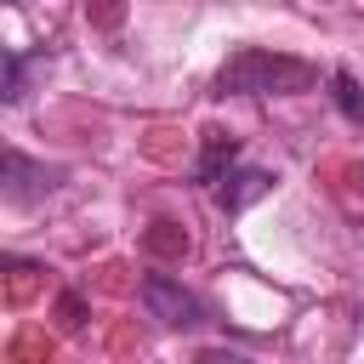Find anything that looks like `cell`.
I'll return each mask as SVG.
<instances>
[{
	"label": "cell",
	"instance_id": "4",
	"mask_svg": "<svg viewBox=\"0 0 364 364\" xmlns=\"http://www.w3.org/2000/svg\"><path fill=\"white\" fill-rule=\"evenodd\" d=\"M233 154H239L233 136H210V148H205V159H199V182H222L228 165H233Z\"/></svg>",
	"mask_w": 364,
	"mask_h": 364
},
{
	"label": "cell",
	"instance_id": "2",
	"mask_svg": "<svg viewBox=\"0 0 364 364\" xmlns=\"http://www.w3.org/2000/svg\"><path fill=\"white\" fill-rule=\"evenodd\" d=\"M142 307H148L159 324H171V330H188V324H199V318H205L199 296H193V290H182L171 273H148V279H142Z\"/></svg>",
	"mask_w": 364,
	"mask_h": 364
},
{
	"label": "cell",
	"instance_id": "3",
	"mask_svg": "<svg viewBox=\"0 0 364 364\" xmlns=\"http://www.w3.org/2000/svg\"><path fill=\"white\" fill-rule=\"evenodd\" d=\"M273 171H233V176H222V188H216V205L233 216V210H245L250 199H262V193H273Z\"/></svg>",
	"mask_w": 364,
	"mask_h": 364
},
{
	"label": "cell",
	"instance_id": "6",
	"mask_svg": "<svg viewBox=\"0 0 364 364\" xmlns=\"http://www.w3.org/2000/svg\"><path fill=\"white\" fill-rule=\"evenodd\" d=\"M330 85H336L341 114H347V119H364V97H358V85H353V74H330Z\"/></svg>",
	"mask_w": 364,
	"mask_h": 364
},
{
	"label": "cell",
	"instance_id": "7",
	"mask_svg": "<svg viewBox=\"0 0 364 364\" xmlns=\"http://www.w3.org/2000/svg\"><path fill=\"white\" fill-rule=\"evenodd\" d=\"M193 364H256V358H245V353H228V347H205V353H193Z\"/></svg>",
	"mask_w": 364,
	"mask_h": 364
},
{
	"label": "cell",
	"instance_id": "1",
	"mask_svg": "<svg viewBox=\"0 0 364 364\" xmlns=\"http://www.w3.org/2000/svg\"><path fill=\"white\" fill-rule=\"evenodd\" d=\"M318 80L313 63L301 57H284V51H233L216 74V97H290V91H307Z\"/></svg>",
	"mask_w": 364,
	"mask_h": 364
},
{
	"label": "cell",
	"instance_id": "5",
	"mask_svg": "<svg viewBox=\"0 0 364 364\" xmlns=\"http://www.w3.org/2000/svg\"><path fill=\"white\" fill-rule=\"evenodd\" d=\"M0 63H6V85H0V97H6V102H23V74H28L23 51H6Z\"/></svg>",
	"mask_w": 364,
	"mask_h": 364
}]
</instances>
